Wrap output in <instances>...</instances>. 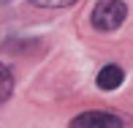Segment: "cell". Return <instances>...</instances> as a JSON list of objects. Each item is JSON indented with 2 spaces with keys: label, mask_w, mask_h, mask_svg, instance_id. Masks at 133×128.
<instances>
[{
  "label": "cell",
  "mask_w": 133,
  "mask_h": 128,
  "mask_svg": "<svg viewBox=\"0 0 133 128\" xmlns=\"http://www.w3.org/2000/svg\"><path fill=\"white\" fill-rule=\"evenodd\" d=\"M0 3H3V0H0Z\"/></svg>",
  "instance_id": "cell-6"
},
{
  "label": "cell",
  "mask_w": 133,
  "mask_h": 128,
  "mask_svg": "<svg viewBox=\"0 0 133 128\" xmlns=\"http://www.w3.org/2000/svg\"><path fill=\"white\" fill-rule=\"evenodd\" d=\"M14 93V74L5 63H0V103H5Z\"/></svg>",
  "instance_id": "cell-4"
},
{
  "label": "cell",
  "mask_w": 133,
  "mask_h": 128,
  "mask_svg": "<svg viewBox=\"0 0 133 128\" xmlns=\"http://www.w3.org/2000/svg\"><path fill=\"white\" fill-rule=\"evenodd\" d=\"M68 128H122V120L111 112H82L68 123Z\"/></svg>",
  "instance_id": "cell-2"
},
{
  "label": "cell",
  "mask_w": 133,
  "mask_h": 128,
  "mask_svg": "<svg viewBox=\"0 0 133 128\" xmlns=\"http://www.w3.org/2000/svg\"><path fill=\"white\" fill-rule=\"evenodd\" d=\"M122 79H125V71L119 68V65H103V68L98 71V87L101 90H117L119 84H122Z\"/></svg>",
  "instance_id": "cell-3"
},
{
  "label": "cell",
  "mask_w": 133,
  "mask_h": 128,
  "mask_svg": "<svg viewBox=\"0 0 133 128\" xmlns=\"http://www.w3.org/2000/svg\"><path fill=\"white\" fill-rule=\"evenodd\" d=\"M125 16H128V5L122 0H98L92 5V16L90 19H92L95 30L111 33V30H117L125 22Z\"/></svg>",
  "instance_id": "cell-1"
},
{
  "label": "cell",
  "mask_w": 133,
  "mask_h": 128,
  "mask_svg": "<svg viewBox=\"0 0 133 128\" xmlns=\"http://www.w3.org/2000/svg\"><path fill=\"white\" fill-rule=\"evenodd\" d=\"M33 5H38V8H68V5H74L76 0H30Z\"/></svg>",
  "instance_id": "cell-5"
}]
</instances>
